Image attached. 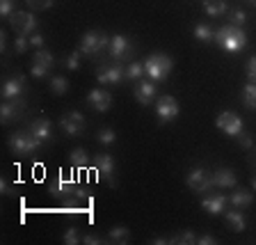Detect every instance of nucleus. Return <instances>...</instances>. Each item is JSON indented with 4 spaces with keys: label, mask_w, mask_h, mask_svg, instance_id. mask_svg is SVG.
<instances>
[{
    "label": "nucleus",
    "mask_w": 256,
    "mask_h": 245,
    "mask_svg": "<svg viewBox=\"0 0 256 245\" xmlns=\"http://www.w3.org/2000/svg\"><path fill=\"white\" fill-rule=\"evenodd\" d=\"M242 103L252 110H256V83H252V80L242 87Z\"/></svg>",
    "instance_id": "obj_27"
},
{
    "label": "nucleus",
    "mask_w": 256,
    "mask_h": 245,
    "mask_svg": "<svg viewBox=\"0 0 256 245\" xmlns=\"http://www.w3.org/2000/svg\"><path fill=\"white\" fill-rule=\"evenodd\" d=\"M172 243H176V245H190V243H197V236H194V231H181V234H176L174 238H172Z\"/></svg>",
    "instance_id": "obj_32"
},
{
    "label": "nucleus",
    "mask_w": 256,
    "mask_h": 245,
    "mask_svg": "<svg viewBox=\"0 0 256 245\" xmlns=\"http://www.w3.org/2000/svg\"><path fill=\"white\" fill-rule=\"evenodd\" d=\"M60 128H62L66 135H80L82 133V128H85V117L80 115V112H69V115H64L60 119Z\"/></svg>",
    "instance_id": "obj_13"
},
{
    "label": "nucleus",
    "mask_w": 256,
    "mask_h": 245,
    "mask_svg": "<svg viewBox=\"0 0 256 245\" xmlns=\"http://www.w3.org/2000/svg\"><path fill=\"white\" fill-rule=\"evenodd\" d=\"M106 46H110V37H108L106 32H85L82 37H80V53L87 55V58H94V55H98Z\"/></svg>",
    "instance_id": "obj_4"
},
{
    "label": "nucleus",
    "mask_w": 256,
    "mask_h": 245,
    "mask_svg": "<svg viewBox=\"0 0 256 245\" xmlns=\"http://www.w3.org/2000/svg\"><path fill=\"white\" fill-rule=\"evenodd\" d=\"M30 46H34V48H42L44 46V37L39 35V32H32V35H30Z\"/></svg>",
    "instance_id": "obj_42"
},
{
    "label": "nucleus",
    "mask_w": 256,
    "mask_h": 245,
    "mask_svg": "<svg viewBox=\"0 0 256 245\" xmlns=\"http://www.w3.org/2000/svg\"><path fill=\"white\" fill-rule=\"evenodd\" d=\"M82 243H85V245H98V243H101V238H98V236H94V234H90V236H85V238H82Z\"/></svg>",
    "instance_id": "obj_45"
},
{
    "label": "nucleus",
    "mask_w": 256,
    "mask_h": 245,
    "mask_svg": "<svg viewBox=\"0 0 256 245\" xmlns=\"http://www.w3.org/2000/svg\"><path fill=\"white\" fill-rule=\"evenodd\" d=\"M254 163H256V151H254Z\"/></svg>",
    "instance_id": "obj_50"
},
{
    "label": "nucleus",
    "mask_w": 256,
    "mask_h": 245,
    "mask_svg": "<svg viewBox=\"0 0 256 245\" xmlns=\"http://www.w3.org/2000/svg\"><path fill=\"white\" fill-rule=\"evenodd\" d=\"M252 202H254V195L250 190H245V188L234 190V195L229 197V204H234L236 208H247V206H252Z\"/></svg>",
    "instance_id": "obj_21"
},
{
    "label": "nucleus",
    "mask_w": 256,
    "mask_h": 245,
    "mask_svg": "<svg viewBox=\"0 0 256 245\" xmlns=\"http://www.w3.org/2000/svg\"><path fill=\"white\" fill-rule=\"evenodd\" d=\"M215 126H218L224 135H229V138H238L240 131H245V128H242V119L231 110L220 112L218 119H215Z\"/></svg>",
    "instance_id": "obj_6"
},
{
    "label": "nucleus",
    "mask_w": 256,
    "mask_h": 245,
    "mask_svg": "<svg viewBox=\"0 0 256 245\" xmlns=\"http://www.w3.org/2000/svg\"><path fill=\"white\" fill-rule=\"evenodd\" d=\"M0 14L2 16L14 14V0H0Z\"/></svg>",
    "instance_id": "obj_39"
},
{
    "label": "nucleus",
    "mask_w": 256,
    "mask_h": 245,
    "mask_svg": "<svg viewBox=\"0 0 256 245\" xmlns=\"http://www.w3.org/2000/svg\"><path fill=\"white\" fill-rule=\"evenodd\" d=\"M238 144L242 147L245 151H250L252 147H254V138H252L250 133H245V131H240V135H238Z\"/></svg>",
    "instance_id": "obj_38"
},
{
    "label": "nucleus",
    "mask_w": 256,
    "mask_h": 245,
    "mask_svg": "<svg viewBox=\"0 0 256 245\" xmlns=\"http://www.w3.org/2000/svg\"><path fill=\"white\" fill-rule=\"evenodd\" d=\"M126 78V69H124L122 64H112V67H101L98 74H96V80L101 83V85H117L122 80Z\"/></svg>",
    "instance_id": "obj_12"
},
{
    "label": "nucleus",
    "mask_w": 256,
    "mask_h": 245,
    "mask_svg": "<svg viewBox=\"0 0 256 245\" xmlns=\"http://www.w3.org/2000/svg\"><path fill=\"white\" fill-rule=\"evenodd\" d=\"M194 39L197 42H215V30L199 23V26H194Z\"/></svg>",
    "instance_id": "obj_29"
},
{
    "label": "nucleus",
    "mask_w": 256,
    "mask_h": 245,
    "mask_svg": "<svg viewBox=\"0 0 256 245\" xmlns=\"http://www.w3.org/2000/svg\"><path fill=\"white\" fill-rule=\"evenodd\" d=\"M80 51H76V53H71V55H66V60H64V67H66V69L69 71H76L80 67Z\"/></svg>",
    "instance_id": "obj_34"
},
{
    "label": "nucleus",
    "mask_w": 256,
    "mask_h": 245,
    "mask_svg": "<svg viewBox=\"0 0 256 245\" xmlns=\"http://www.w3.org/2000/svg\"><path fill=\"white\" fill-rule=\"evenodd\" d=\"M69 163L74 165V170H85V167L90 165V156L82 149H74L69 154Z\"/></svg>",
    "instance_id": "obj_25"
},
{
    "label": "nucleus",
    "mask_w": 256,
    "mask_h": 245,
    "mask_svg": "<svg viewBox=\"0 0 256 245\" xmlns=\"http://www.w3.org/2000/svg\"><path fill=\"white\" fill-rule=\"evenodd\" d=\"M144 76V62H130L126 67V78L128 80H140Z\"/></svg>",
    "instance_id": "obj_30"
},
{
    "label": "nucleus",
    "mask_w": 256,
    "mask_h": 245,
    "mask_svg": "<svg viewBox=\"0 0 256 245\" xmlns=\"http://www.w3.org/2000/svg\"><path fill=\"white\" fill-rule=\"evenodd\" d=\"M5 48H7V35L5 32H0V51L5 53Z\"/></svg>",
    "instance_id": "obj_46"
},
{
    "label": "nucleus",
    "mask_w": 256,
    "mask_h": 245,
    "mask_svg": "<svg viewBox=\"0 0 256 245\" xmlns=\"http://www.w3.org/2000/svg\"><path fill=\"white\" fill-rule=\"evenodd\" d=\"M94 170L101 172L103 176H106L108 181H110V186H114L112 183V172H114V158H112L110 154H98L94 156Z\"/></svg>",
    "instance_id": "obj_18"
},
{
    "label": "nucleus",
    "mask_w": 256,
    "mask_h": 245,
    "mask_svg": "<svg viewBox=\"0 0 256 245\" xmlns=\"http://www.w3.org/2000/svg\"><path fill=\"white\" fill-rule=\"evenodd\" d=\"M250 3H252V5H256V0H250Z\"/></svg>",
    "instance_id": "obj_49"
},
{
    "label": "nucleus",
    "mask_w": 256,
    "mask_h": 245,
    "mask_svg": "<svg viewBox=\"0 0 256 245\" xmlns=\"http://www.w3.org/2000/svg\"><path fill=\"white\" fill-rule=\"evenodd\" d=\"M252 186H254V190H256V176H254V179H252Z\"/></svg>",
    "instance_id": "obj_48"
},
{
    "label": "nucleus",
    "mask_w": 256,
    "mask_h": 245,
    "mask_svg": "<svg viewBox=\"0 0 256 245\" xmlns=\"http://www.w3.org/2000/svg\"><path fill=\"white\" fill-rule=\"evenodd\" d=\"M114 140H117V133H114V131H112L110 126H103L101 131H98V142H101V144L110 147V144L114 142Z\"/></svg>",
    "instance_id": "obj_31"
},
{
    "label": "nucleus",
    "mask_w": 256,
    "mask_h": 245,
    "mask_svg": "<svg viewBox=\"0 0 256 245\" xmlns=\"http://www.w3.org/2000/svg\"><path fill=\"white\" fill-rule=\"evenodd\" d=\"M151 243L154 245H165V243H172V238H162V236H160V238H154Z\"/></svg>",
    "instance_id": "obj_47"
},
{
    "label": "nucleus",
    "mask_w": 256,
    "mask_h": 245,
    "mask_svg": "<svg viewBox=\"0 0 256 245\" xmlns=\"http://www.w3.org/2000/svg\"><path fill=\"white\" fill-rule=\"evenodd\" d=\"M50 92H53L55 96H62L69 92V80L64 78V76H53L50 78Z\"/></svg>",
    "instance_id": "obj_28"
},
{
    "label": "nucleus",
    "mask_w": 256,
    "mask_h": 245,
    "mask_svg": "<svg viewBox=\"0 0 256 245\" xmlns=\"http://www.w3.org/2000/svg\"><path fill=\"white\" fill-rule=\"evenodd\" d=\"M224 218H226V224H229L231 229L234 231H245V227H247V222H245V215L240 213L238 208H231V211H226V215H224Z\"/></svg>",
    "instance_id": "obj_22"
},
{
    "label": "nucleus",
    "mask_w": 256,
    "mask_h": 245,
    "mask_svg": "<svg viewBox=\"0 0 256 245\" xmlns=\"http://www.w3.org/2000/svg\"><path fill=\"white\" fill-rule=\"evenodd\" d=\"M156 117H158L160 124H170L178 117V101L170 94H162L156 101Z\"/></svg>",
    "instance_id": "obj_5"
},
{
    "label": "nucleus",
    "mask_w": 256,
    "mask_h": 245,
    "mask_svg": "<svg viewBox=\"0 0 256 245\" xmlns=\"http://www.w3.org/2000/svg\"><path fill=\"white\" fill-rule=\"evenodd\" d=\"M28 48H30V37H28V35H18V37H16V42H14V51L23 55Z\"/></svg>",
    "instance_id": "obj_33"
},
{
    "label": "nucleus",
    "mask_w": 256,
    "mask_h": 245,
    "mask_svg": "<svg viewBox=\"0 0 256 245\" xmlns=\"http://www.w3.org/2000/svg\"><path fill=\"white\" fill-rule=\"evenodd\" d=\"M247 78H250L252 83H256V55L247 62Z\"/></svg>",
    "instance_id": "obj_41"
},
{
    "label": "nucleus",
    "mask_w": 256,
    "mask_h": 245,
    "mask_svg": "<svg viewBox=\"0 0 256 245\" xmlns=\"http://www.w3.org/2000/svg\"><path fill=\"white\" fill-rule=\"evenodd\" d=\"M32 76H34V78H46L48 69H44V67H39V64H32Z\"/></svg>",
    "instance_id": "obj_43"
},
{
    "label": "nucleus",
    "mask_w": 256,
    "mask_h": 245,
    "mask_svg": "<svg viewBox=\"0 0 256 245\" xmlns=\"http://www.w3.org/2000/svg\"><path fill=\"white\" fill-rule=\"evenodd\" d=\"M23 90H26V78L23 76H14V78H10L2 85V99H18V96L23 94Z\"/></svg>",
    "instance_id": "obj_17"
},
{
    "label": "nucleus",
    "mask_w": 256,
    "mask_h": 245,
    "mask_svg": "<svg viewBox=\"0 0 256 245\" xmlns=\"http://www.w3.org/2000/svg\"><path fill=\"white\" fill-rule=\"evenodd\" d=\"M236 183H238V179H236V174L231 170H226V167L215 170V174H213V186L215 188H236Z\"/></svg>",
    "instance_id": "obj_20"
},
{
    "label": "nucleus",
    "mask_w": 256,
    "mask_h": 245,
    "mask_svg": "<svg viewBox=\"0 0 256 245\" xmlns=\"http://www.w3.org/2000/svg\"><path fill=\"white\" fill-rule=\"evenodd\" d=\"M23 112H26V101H23L21 96L18 99H7L0 106V119H2V124H12L21 117Z\"/></svg>",
    "instance_id": "obj_9"
},
{
    "label": "nucleus",
    "mask_w": 256,
    "mask_h": 245,
    "mask_svg": "<svg viewBox=\"0 0 256 245\" xmlns=\"http://www.w3.org/2000/svg\"><path fill=\"white\" fill-rule=\"evenodd\" d=\"M78 229H76V227H69V229L64 231V238H62V243L64 245H76L78 243Z\"/></svg>",
    "instance_id": "obj_37"
},
{
    "label": "nucleus",
    "mask_w": 256,
    "mask_h": 245,
    "mask_svg": "<svg viewBox=\"0 0 256 245\" xmlns=\"http://www.w3.org/2000/svg\"><path fill=\"white\" fill-rule=\"evenodd\" d=\"M156 96V83L151 78L146 80H140L138 87H135V101L140 103V106H149L151 101H154Z\"/></svg>",
    "instance_id": "obj_15"
},
{
    "label": "nucleus",
    "mask_w": 256,
    "mask_h": 245,
    "mask_svg": "<svg viewBox=\"0 0 256 245\" xmlns=\"http://www.w3.org/2000/svg\"><path fill=\"white\" fill-rule=\"evenodd\" d=\"M108 238H110V243H128V238H130V231H128V227H112L110 234H108Z\"/></svg>",
    "instance_id": "obj_26"
},
{
    "label": "nucleus",
    "mask_w": 256,
    "mask_h": 245,
    "mask_svg": "<svg viewBox=\"0 0 256 245\" xmlns=\"http://www.w3.org/2000/svg\"><path fill=\"white\" fill-rule=\"evenodd\" d=\"M28 128H30V133L34 135L37 140H42L44 144L50 142V138H53V122H50V119H46V117L30 122V126H28Z\"/></svg>",
    "instance_id": "obj_14"
},
{
    "label": "nucleus",
    "mask_w": 256,
    "mask_h": 245,
    "mask_svg": "<svg viewBox=\"0 0 256 245\" xmlns=\"http://www.w3.org/2000/svg\"><path fill=\"white\" fill-rule=\"evenodd\" d=\"M87 103L94 106V110L106 112L108 108L112 106V96H110V92H106V90H92L90 94H87Z\"/></svg>",
    "instance_id": "obj_16"
},
{
    "label": "nucleus",
    "mask_w": 256,
    "mask_h": 245,
    "mask_svg": "<svg viewBox=\"0 0 256 245\" xmlns=\"http://www.w3.org/2000/svg\"><path fill=\"white\" fill-rule=\"evenodd\" d=\"M108 51H110V55L117 60V62H122V60H126L128 55L133 53V44L128 42L124 35H112Z\"/></svg>",
    "instance_id": "obj_11"
},
{
    "label": "nucleus",
    "mask_w": 256,
    "mask_h": 245,
    "mask_svg": "<svg viewBox=\"0 0 256 245\" xmlns=\"http://www.w3.org/2000/svg\"><path fill=\"white\" fill-rule=\"evenodd\" d=\"M186 181H188V186H190V190L202 192V195H206L210 188H215L213 186V176L208 174L204 167H192Z\"/></svg>",
    "instance_id": "obj_7"
},
{
    "label": "nucleus",
    "mask_w": 256,
    "mask_h": 245,
    "mask_svg": "<svg viewBox=\"0 0 256 245\" xmlns=\"http://www.w3.org/2000/svg\"><path fill=\"white\" fill-rule=\"evenodd\" d=\"M26 5L34 12H44V10H48V7L53 5V0H26Z\"/></svg>",
    "instance_id": "obj_35"
},
{
    "label": "nucleus",
    "mask_w": 256,
    "mask_h": 245,
    "mask_svg": "<svg viewBox=\"0 0 256 245\" xmlns=\"http://www.w3.org/2000/svg\"><path fill=\"white\" fill-rule=\"evenodd\" d=\"M229 19H231V23H234V26L242 28V23L247 21V14H245L242 10H231V12H229Z\"/></svg>",
    "instance_id": "obj_36"
},
{
    "label": "nucleus",
    "mask_w": 256,
    "mask_h": 245,
    "mask_svg": "<svg viewBox=\"0 0 256 245\" xmlns=\"http://www.w3.org/2000/svg\"><path fill=\"white\" fill-rule=\"evenodd\" d=\"M12 28L16 30V35H32L37 30V19L30 14V12H14L10 16Z\"/></svg>",
    "instance_id": "obj_8"
},
{
    "label": "nucleus",
    "mask_w": 256,
    "mask_h": 245,
    "mask_svg": "<svg viewBox=\"0 0 256 245\" xmlns=\"http://www.w3.org/2000/svg\"><path fill=\"white\" fill-rule=\"evenodd\" d=\"M78 190L80 188L76 186V181H69L64 176H58L55 181L48 183V192L53 197H78Z\"/></svg>",
    "instance_id": "obj_10"
},
{
    "label": "nucleus",
    "mask_w": 256,
    "mask_h": 245,
    "mask_svg": "<svg viewBox=\"0 0 256 245\" xmlns=\"http://www.w3.org/2000/svg\"><path fill=\"white\" fill-rule=\"evenodd\" d=\"M172 67H174V62H172L170 55L154 53L144 60V76H149L154 83H162L172 74Z\"/></svg>",
    "instance_id": "obj_2"
},
{
    "label": "nucleus",
    "mask_w": 256,
    "mask_h": 245,
    "mask_svg": "<svg viewBox=\"0 0 256 245\" xmlns=\"http://www.w3.org/2000/svg\"><path fill=\"white\" fill-rule=\"evenodd\" d=\"M0 192L7 195V197H18V190L10 186V181H0Z\"/></svg>",
    "instance_id": "obj_40"
},
{
    "label": "nucleus",
    "mask_w": 256,
    "mask_h": 245,
    "mask_svg": "<svg viewBox=\"0 0 256 245\" xmlns=\"http://www.w3.org/2000/svg\"><path fill=\"white\" fill-rule=\"evenodd\" d=\"M226 204H229V199L224 197V195H206V197L202 199V208L208 211L210 215H220Z\"/></svg>",
    "instance_id": "obj_19"
},
{
    "label": "nucleus",
    "mask_w": 256,
    "mask_h": 245,
    "mask_svg": "<svg viewBox=\"0 0 256 245\" xmlns=\"http://www.w3.org/2000/svg\"><path fill=\"white\" fill-rule=\"evenodd\" d=\"M204 12L208 16H222L229 12V5L226 0H204Z\"/></svg>",
    "instance_id": "obj_24"
},
{
    "label": "nucleus",
    "mask_w": 256,
    "mask_h": 245,
    "mask_svg": "<svg viewBox=\"0 0 256 245\" xmlns=\"http://www.w3.org/2000/svg\"><path fill=\"white\" fill-rule=\"evenodd\" d=\"M215 44L224 48L226 53H240L247 46V35L242 32V28L229 23V26H222L220 30H215Z\"/></svg>",
    "instance_id": "obj_1"
},
{
    "label": "nucleus",
    "mask_w": 256,
    "mask_h": 245,
    "mask_svg": "<svg viewBox=\"0 0 256 245\" xmlns=\"http://www.w3.org/2000/svg\"><path fill=\"white\" fill-rule=\"evenodd\" d=\"M42 140H37L34 135L30 133V128L26 131H16V133L10 135V149L14 151L16 156H30L34 151L42 149Z\"/></svg>",
    "instance_id": "obj_3"
},
{
    "label": "nucleus",
    "mask_w": 256,
    "mask_h": 245,
    "mask_svg": "<svg viewBox=\"0 0 256 245\" xmlns=\"http://www.w3.org/2000/svg\"><path fill=\"white\" fill-rule=\"evenodd\" d=\"M197 243L199 245H215L218 240H215L213 236H197Z\"/></svg>",
    "instance_id": "obj_44"
},
{
    "label": "nucleus",
    "mask_w": 256,
    "mask_h": 245,
    "mask_svg": "<svg viewBox=\"0 0 256 245\" xmlns=\"http://www.w3.org/2000/svg\"><path fill=\"white\" fill-rule=\"evenodd\" d=\"M32 64H39V67L50 71L55 67V58L50 51H46V48H37V53L32 55Z\"/></svg>",
    "instance_id": "obj_23"
}]
</instances>
